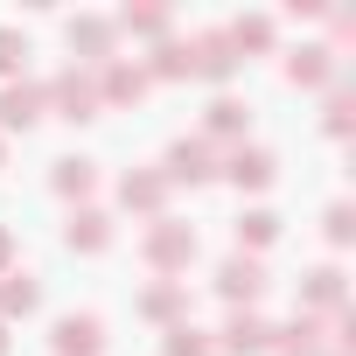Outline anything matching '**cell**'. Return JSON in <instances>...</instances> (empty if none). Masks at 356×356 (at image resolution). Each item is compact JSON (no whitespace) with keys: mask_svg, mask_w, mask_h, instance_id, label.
Instances as JSON below:
<instances>
[{"mask_svg":"<svg viewBox=\"0 0 356 356\" xmlns=\"http://www.w3.org/2000/svg\"><path fill=\"white\" fill-rule=\"evenodd\" d=\"M140 259H147L161 280H168V273H189V266H196V231L175 224V217H154L147 238H140Z\"/></svg>","mask_w":356,"mask_h":356,"instance_id":"6da1fadb","label":"cell"},{"mask_svg":"<svg viewBox=\"0 0 356 356\" xmlns=\"http://www.w3.org/2000/svg\"><path fill=\"white\" fill-rule=\"evenodd\" d=\"M42 98H49V112L56 119H70V126H84V119H98V91H91V70H56L49 84H42Z\"/></svg>","mask_w":356,"mask_h":356,"instance_id":"7a4b0ae2","label":"cell"},{"mask_svg":"<svg viewBox=\"0 0 356 356\" xmlns=\"http://www.w3.org/2000/svg\"><path fill=\"white\" fill-rule=\"evenodd\" d=\"M161 175H168V189H175V182L196 189V182H210V175H224V161H217V147L196 133V140H175V147H168V168H161Z\"/></svg>","mask_w":356,"mask_h":356,"instance_id":"3957f363","label":"cell"},{"mask_svg":"<svg viewBox=\"0 0 356 356\" xmlns=\"http://www.w3.org/2000/svg\"><path fill=\"white\" fill-rule=\"evenodd\" d=\"M91 91H98V112H105V105H140V98H147V70L112 56V63L91 70Z\"/></svg>","mask_w":356,"mask_h":356,"instance_id":"277c9868","label":"cell"},{"mask_svg":"<svg viewBox=\"0 0 356 356\" xmlns=\"http://www.w3.org/2000/svg\"><path fill=\"white\" fill-rule=\"evenodd\" d=\"M42 112H49L42 84H29V77H15V84H0V140H8V133H29V126H35Z\"/></svg>","mask_w":356,"mask_h":356,"instance_id":"5b68a950","label":"cell"},{"mask_svg":"<svg viewBox=\"0 0 356 356\" xmlns=\"http://www.w3.org/2000/svg\"><path fill=\"white\" fill-rule=\"evenodd\" d=\"M266 286H273V280H266V266H259V259H245V252H231V259L217 266V293H224L231 307H252Z\"/></svg>","mask_w":356,"mask_h":356,"instance_id":"8992f818","label":"cell"},{"mask_svg":"<svg viewBox=\"0 0 356 356\" xmlns=\"http://www.w3.org/2000/svg\"><path fill=\"white\" fill-rule=\"evenodd\" d=\"M217 349H231V356H266L273 349V321L266 314H252V307H231V321H224V342Z\"/></svg>","mask_w":356,"mask_h":356,"instance_id":"52a82bcc","label":"cell"},{"mask_svg":"<svg viewBox=\"0 0 356 356\" xmlns=\"http://www.w3.org/2000/svg\"><path fill=\"white\" fill-rule=\"evenodd\" d=\"M119 203L140 210V217H168V175L161 168H133L126 182H119Z\"/></svg>","mask_w":356,"mask_h":356,"instance_id":"ba28073f","label":"cell"},{"mask_svg":"<svg viewBox=\"0 0 356 356\" xmlns=\"http://www.w3.org/2000/svg\"><path fill=\"white\" fill-rule=\"evenodd\" d=\"M112 42H119V29H112V22H98V15H77V22H70V49H77V63H84V70L112 63Z\"/></svg>","mask_w":356,"mask_h":356,"instance_id":"9c48e42d","label":"cell"},{"mask_svg":"<svg viewBox=\"0 0 356 356\" xmlns=\"http://www.w3.org/2000/svg\"><path fill=\"white\" fill-rule=\"evenodd\" d=\"M189 49V77H210V84H224L231 70H238V56H231V42H224V29H210V35H196V42H182Z\"/></svg>","mask_w":356,"mask_h":356,"instance_id":"30bf717a","label":"cell"},{"mask_svg":"<svg viewBox=\"0 0 356 356\" xmlns=\"http://www.w3.org/2000/svg\"><path fill=\"white\" fill-rule=\"evenodd\" d=\"M49 349H56V356H98V349H105V321H98V314H63L56 335H49Z\"/></svg>","mask_w":356,"mask_h":356,"instance_id":"8fae6325","label":"cell"},{"mask_svg":"<svg viewBox=\"0 0 356 356\" xmlns=\"http://www.w3.org/2000/svg\"><path fill=\"white\" fill-rule=\"evenodd\" d=\"M245 126H252V112H245L238 98H224V91H217V98L203 105V140H210V147H217V140L245 147Z\"/></svg>","mask_w":356,"mask_h":356,"instance_id":"7c38bea8","label":"cell"},{"mask_svg":"<svg viewBox=\"0 0 356 356\" xmlns=\"http://www.w3.org/2000/svg\"><path fill=\"white\" fill-rule=\"evenodd\" d=\"M224 175L238 189H273V175H280V161L266 154V147H231L224 154Z\"/></svg>","mask_w":356,"mask_h":356,"instance_id":"4fadbf2b","label":"cell"},{"mask_svg":"<svg viewBox=\"0 0 356 356\" xmlns=\"http://www.w3.org/2000/svg\"><path fill=\"white\" fill-rule=\"evenodd\" d=\"M286 84H307V91H314V84H335V49H328V42L293 49V56H286Z\"/></svg>","mask_w":356,"mask_h":356,"instance_id":"5bb4252c","label":"cell"},{"mask_svg":"<svg viewBox=\"0 0 356 356\" xmlns=\"http://www.w3.org/2000/svg\"><path fill=\"white\" fill-rule=\"evenodd\" d=\"M42 307V280L35 273H0V321H22Z\"/></svg>","mask_w":356,"mask_h":356,"instance_id":"9a60e30c","label":"cell"},{"mask_svg":"<svg viewBox=\"0 0 356 356\" xmlns=\"http://www.w3.org/2000/svg\"><path fill=\"white\" fill-rule=\"evenodd\" d=\"M300 307H307V314H342V273H335V266H314V273L300 280Z\"/></svg>","mask_w":356,"mask_h":356,"instance_id":"2e32d148","label":"cell"},{"mask_svg":"<svg viewBox=\"0 0 356 356\" xmlns=\"http://www.w3.org/2000/svg\"><path fill=\"white\" fill-rule=\"evenodd\" d=\"M273 356H321V314H293L286 328H273Z\"/></svg>","mask_w":356,"mask_h":356,"instance_id":"e0dca14e","label":"cell"},{"mask_svg":"<svg viewBox=\"0 0 356 356\" xmlns=\"http://www.w3.org/2000/svg\"><path fill=\"white\" fill-rule=\"evenodd\" d=\"M63 245H70V252H105V245H112V217H105V210H70Z\"/></svg>","mask_w":356,"mask_h":356,"instance_id":"ac0fdd59","label":"cell"},{"mask_svg":"<svg viewBox=\"0 0 356 356\" xmlns=\"http://www.w3.org/2000/svg\"><path fill=\"white\" fill-rule=\"evenodd\" d=\"M140 314H147V321H168V328H175V321L189 314V293L175 286V280H161V286H147V293H140Z\"/></svg>","mask_w":356,"mask_h":356,"instance_id":"d6986e66","label":"cell"},{"mask_svg":"<svg viewBox=\"0 0 356 356\" xmlns=\"http://www.w3.org/2000/svg\"><path fill=\"white\" fill-rule=\"evenodd\" d=\"M49 189H56L63 203H84V196L98 189V168H91V161H56V175H49Z\"/></svg>","mask_w":356,"mask_h":356,"instance_id":"ffe728a7","label":"cell"},{"mask_svg":"<svg viewBox=\"0 0 356 356\" xmlns=\"http://www.w3.org/2000/svg\"><path fill=\"white\" fill-rule=\"evenodd\" d=\"M273 238H280V217H273V210H245V217H238V252H245V259H259Z\"/></svg>","mask_w":356,"mask_h":356,"instance_id":"44dd1931","label":"cell"},{"mask_svg":"<svg viewBox=\"0 0 356 356\" xmlns=\"http://www.w3.org/2000/svg\"><path fill=\"white\" fill-rule=\"evenodd\" d=\"M224 42H231V56L245 63V49H273V22H266V15H245V22L224 29Z\"/></svg>","mask_w":356,"mask_h":356,"instance_id":"7402d4cb","label":"cell"},{"mask_svg":"<svg viewBox=\"0 0 356 356\" xmlns=\"http://www.w3.org/2000/svg\"><path fill=\"white\" fill-rule=\"evenodd\" d=\"M154 77H161V84L189 77V49H182V42H161V49H154V63H147V84H154Z\"/></svg>","mask_w":356,"mask_h":356,"instance_id":"603a6c76","label":"cell"},{"mask_svg":"<svg viewBox=\"0 0 356 356\" xmlns=\"http://www.w3.org/2000/svg\"><path fill=\"white\" fill-rule=\"evenodd\" d=\"M168 356H224V349H217V342H210L203 328H189V321H175V328H168Z\"/></svg>","mask_w":356,"mask_h":356,"instance_id":"cb8c5ba5","label":"cell"},{"mask_svg":"<svg viewBox=\"0 0 356 356\" xmlns=\"http://www.w3.org/2000/svg\"><path fill=\"white\" fill-rule=\"evenodd\" d=\"M22 70H29V35H22V29H0V77L15 84Z\"/></svg>","mask_w":356,"mask_h":356,"instance_id":"d4e9b609","label":"cell"},{"mask_svg":"<svg viewBox=\"0 0 356 356\" xmlns=\"http://www.w3.org/2000/svg\"><path fill=\"white\" fill-rule=\"evenodd\" d=\"M112 29H126V35H168V8H126Z\"/></svg>","mask_w":356,"mask_h":356,"instance_id":"484cf974","label":"cell"},{"mask_svg":"<svg viewBox=\"0 0 356 356\" xmlns=\"http://www.w3.org/2000/svg\"><path fill=\"white\" fill-rule=\"evenodd\" d=\"M328 133H335V140H349V133H356V98H349V84H335V91H328Z\"/></svg>","mask_w":356,"mask_h":356,"instance_id":"4316f807","label":"cell"},{"mask_svg":"<svg viewBox=\"0 0 356 356\" xmlns=\"http://www.w3.org/2000/svg\"><path fill=\"white\" fill-rule=\"evenodd\" d=\"M356 238V210L349 203H328V245H349Z\"/></svg>","mask_w":356,"mask_h":356,"instance_id":"83f0119b","label":"cell"},{"mask_svg":"<svg viewBox=\"0 0 356 356\" xmlns=\"http://www.w3.org/2000/svg\"><path fill=\"white\" fill-rule=\"evenodd\" d=\"M0 273H15V231L0 224Z\"/></svg>","mask_w":356,"mask_h":356,"instance_id":"f1b7e54d","label":"cell"},{"mask_svg":"<svg viewBox=\"0 0 356 356\" xmlns=\"http://www.w3.org/2000/svg\"><path fill=\"white\" fill-rule=\"evenodd\" d=\"M8 349H15V342H8V321H0V356H8Z\"/></svg>","mask_w":356,"mask_h":356,"instance_id":"f546056e","label":"cell"},{"mask_svg":"<svg viewBox=\"0 0 356 356\" xmlns=\"http://www.w3.org/2000/svg\"><path fill=\"white\" fill-rule=\"evenodd\" d=\"M0 168H8V140H0Z\"/></svg>","mask_w":356,"mask_h":356,"instance_id":"4dcf8cb0","label":"cell"}]
</instances>
